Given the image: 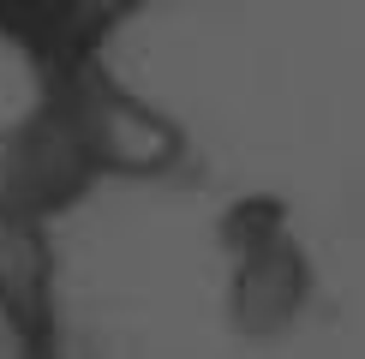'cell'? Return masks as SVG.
<instances>
[{"mask_svg":"<svg viewBox=\"0 0 365 359\" xmlns=\"http://www.w3.org/2000/svg\"><path fill=\"white\" fill-rule=\"evenodd\" d=\"M222 251H227V329L246 341H282L317 299L312 251L294 234L287 209L264 192L240 198L222 216Z\"/></svg>","mask_w":365,"mask_h":359,"instance_id":"obj_1","label":"cell"},{"mask_svg":"<svg viewBox=\"0 0 365 359\" xmlns=\"http://www.w3.org/2000/svg\"><path fill=\"white\" fill-rule=\"evenodd\" d=\"M48 90L72 108V126L84 138V156L96 180H174L192 162V132L150 96L126 90L96 60H66L48 66Z\"/></svg>","mask_w":365,"mask_h":359,"instance_id":"obj_2","label":"cell"},{"mask_svg":"<svg viewBox=\"0 0 365 359\" xmlns=\"http://www.w3.org/2000/svg\"><path fill=\"white\" fill-rule=\"evenodd\" d=\"M90 186H96V168L84 156L72 108L54 90H42V102L24 120L0 126V209H24V216L54 222Z\"/></svg>","mask_w":365,"mask_h":359,"instance_id":"obj_3","label":"cell"},{"mask_svg":"<svg viewBox=\"0 0 365 359\" xmlns=\"http://www.w3.org/2000/svg\"><path fill=\"white\" fill-rule=\"evenodd\" d=\"M54 318H60L54 222L0 209V329L12 341H54Z\"/></svg>","mask_w":365,"mask_h":359,"instance_id":"obj_4","label":"cell"},{"mask_svg":"<svg viewBox=\"0 0 365 359\" xmlns=\"http://www.w3.org/2000/svg\"><path fill=\"white\" fill-rule=\"evenodd\" d=\"M12 359H66L60 341H12Z\"/></svg>","mask_w":365,"mask_h":359,"instance_id":"obj_5","label":"cell"}]
</instances>
